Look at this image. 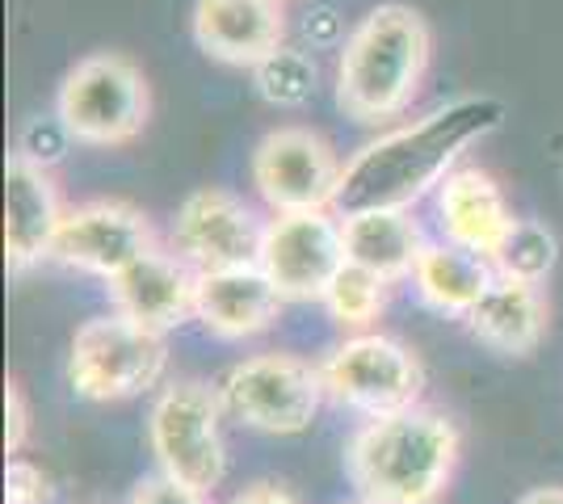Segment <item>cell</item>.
<instances>
[{
  "mask_svg": "<svg viewBox=\"0 0 563 504\" xmlns=\"http://www.w3.org/2000/svg\"><path fill=\"white\" fill-rule=\"evenodd\" d=\"M261 240H265V223L257 219V211L240 193L219 190V186L194 190L173 219V253L194 273L257 265Z\"/></svg>",
  "mask_w": 563,
  "mask_h": 504,
  "instance_id": "8fae6325",
  "label": "cell"
},
{
  "mask_svg": "<svg viewBox=\"0 0 563 504\" xmlns=\"http://www.w3.org/2000/svg\"><path fill=\"white\" fill-rule=\"evenodd\" d=\"M106 290L118 315L152 333L181 328L189 315H198V273L173 248H152L147 257L110 278Z\"/></svg>",
  "mask_w": 563,
  "mask_h": 504,
  "instance_id": "5bb4252c",
  "label": "cell"
},
{
  "mask_svg": "<svg viewBox=\"0 0 563 504\" xmlns=\"http://www.w3.org/2000/svg\"><path fill=\"white\" fill-rule=\"evenodd\" d=\"M433 30L412 4L387 0L350 30L336 59V105L357 126L399 119L424 85Z\"/></svg>",
  "mask_w": 563,
  "mask_h": 504,
  "instance_id": "3957f363",
  "label": "cell"
},
{
  "mask_svg": "<svg viewBox=\"0 0 563 504\" xmlns=\"http://www.w3.org/2000/svg\"><path fill=\"white\" fill-rule=\"evenodd\" d=\"M438 223H442L450 244L493 261L496 248L514 232L517 215L488 168L459 165L438 186Z\"/></svg>",
  "mask_w": 563,
  "mask_h": 504,
  "instance_id": "2e32d148",
  "label": "cell"
},
{
  "mask_svg": "<svg viewBox=\"0 0 563 504\" xmlns=\"http://www.w3.org/2000/svg\"><path fill=\"white\" fill-rule=\"evenodd\" d=\"M126 504H207V496L194 492V488H181V483L168 480V475H147V480L131 492Z\"/></svg>",
  "mask_w": 563,
  "mask_h": 504,
  "instance_id": "d4e9b609",
  "label": "cell"
},
{
  "mask_svg": "<svg viewBox=\"0 0 563 504\" xmlns=\"http://www.w3.org/2000/svg\"><path fill=\"white\" fill-rule=\"evenodd\" d=\"M320 379L332 404L357 412L366 421L396 416L421 404L424 366L421 358L387 333L345 336L329 358L320 361Z\"/></svg>",
  "mask_w": 563,
  "mask_h": 504,
  "instance_id": "52a82bcc",
  "label": "cell"
},
{
  "mask_svg": "<svg viewBox=\"0 0 563 504\" xmlns=\"http://www.w3.org/2000/svg\"><path fill=\"white\" fill-rule=\"evenodd\" d=\"M165 370V333H152L118 312L85 320L71 336L68 383L80 400H93V404L135 400L161 383Z\"/></svg>",
  "mask_w": 563,
  "mask_h": 504,
  "instance_id": "8992f818",
  "label": "cell"
},
{
  "mask_svg": "<svg viewBox=\"0 0 563 504\" xmlns=\"http://www.w3.org/2000/svg\"><path fill=\"white\" fill-rule=\"evenodd\" d=\"M219 400H223V412L244 429L295 437L311 429L329 391L320 379V366L295 354H257V358L235 361L223 374Z\"/></svg>",
  "mask_w": 563,
  "mask_h": 504,
  "instance_id": "ba28073f",
  "label": "cell"
},
{
  "mask_svg": "<svg viewBox=\"0 0 563 504\" xmlns=\"http://www.w3.org/2000/svg\"><path fill=\"white\" fill-rule=\"evenodd\" d=\"M551 324V307L547 294L534 282H517V278H500L479 299V307L467 315V328L475 333L479 345H488L500 358H530L547 336Z\"/></svg>",
  "mask_w": 563,
  "mask_h": 504,
  "instance_id": "ac0fdd59",
  "label": "cell"
},
{
  "mask_svg": "<svg viewBox=\"0 0 563 504\" xmlns=\"http://www.w3.org/2000/svg\"><path fill=\"white\" fill-rule=\"evenodd\" d=\"M232 504H299V496L290 488H282V483H253Z\"/></svg>",
  "mask_w": 563,
  "mask_h": 504,
  "instance_id": "4316f807",
  "label": "cell"
},
{
  "mask_svg": "<svg viewBox=\"0 0 563 504\" xmlns=\"http://www.w3.org/2000/svg\"><path fill=\"white\" fill-rule=\"evenodd\" d=\"M64 215L68 211H64L55 172L34 165L22 152H9L4 160V265L9 273H25L30 265L51 257Z\"/></svg>",
  "mask_w": 563,
  "mask_h": 504,
  "instance_id": "4fadbf2b",
  "label": "cell"
},
{
  "mask_svg": "<svg viewBox=\"0 0 563 504\" xmlns=\"http://www.w3.org/2000/svg\"><path fill=\"white\" fill-rule=\"evenodd\" d=\"M282 303L286 299L265 278L261 265L198 273V320L219 340H244V336L269 333L278 324Z\"/></svg>",
  "mask_w": 563,
  "mask_h": 504,
  "instance_id": "e0dca14e",
  "label": "cell"
},
{
  "mask_svg": "<svg viewBox=\"0 0 563 504\" xmlns=\"http://www.w3.org/2000/svg\"><path fill=\"white\" fill-rule=\"evenodd\" d=\"M341 236H345V261L371 269L387 282L412 278V269L424 253L421 223L408 211H357L341 215Z\"/></svg>",
  "mask_w": 563,
  "mask_h": 504,
  "instance_id": "d6986e66",
  "label": "cell"
},
{
  "mask_svg": "<svg viewBox=\"0 0 563 504\" xmlns=\"http://www.w3.org/2000/svg\"><path fill=\"white\" fill-rule=\"evenodd\" d=\"M517 504H563V488H530Z\"/></svg>",
  "mask_w": 563,
  "mask_h": 504,
  "instance_id": "83f0119b",
  "label": "cell"
},
{
  "mask_svg": "<svg viewBox=\"0 0 563 504\" xmlns=\"http://www.w3.org/2000/svg\"><path fill=\"white\" fill-rule=\"evenodd\" d=\"M555 257H560V244L551 236V227H542L539 219H517L514 232L496 248L493 265L500 278L542 287L551 278V269H555Z\"/></svg>",
  "mask_w": 563,
  "mask_h": 504,
  "instance_id": "7402d4cb",
  "label": "cell"
},
{
  "mask_svg": "<svg viewBox=\"0 0 563 504\" xmlns=\"http://www.w3.org/2000/svg\"><path fill=\"white\" fill-rule=\"evenodd\" d=\"M463 455L459 425L446 412L417 408L362 421L345 446V471L371 504H438Z\"/></svg>",
  "mask_w": 563,
  "mask_h": 504,
  "instance_id": "7a4b0ae2",
  "label": "cell"
},
{
  "mask_svg": "<svg viewBox=\"0 0 563 504\" xmlns=\"http://www.w3.org/2000/svg\"><path fill=\"white\" fill-rule=\"evenodd\" d=\"M25 433H30V404L22 395V383H4V450L18 455L25 446Z\"/></svg>",
  "mask_w": 563,
  "mask_h": 504,
  "instance_id": "484cf974",
  "label": "cell"
},
{
  "mask_svg": "<svg viewBox=\"0 0 563 504\" xmlns=\"http://www.w3.org/2000/svg\"><path fill=\"white\" fill-rule=\"evenodd\" d=\"M55 119L71 144L122 147L140 139L152 119V89L143 68L122 51H93L76 59L55 93Z\"/></svg>",
  "mask_w": 563,
  "mask_h": 504,
  "instance_id": "277c9868",
  "label": "cell"
},
{
  "mask_svg": "<svg viewBox=\"0 0 563 504\" xmlns=\"http://www.w3.org/2000/svg\"><path fill=\"white\" fill-rule=\"evenodd\" d=\"M345 504H371V501H362V496H353V501H345Z\"/></svg>",
  "mask_w": 563,
  "mask_h": 504,
  "instance_id": "f1b7e54d",
  "label": "cell"
},
{
  "mask_svg": "<svg viewBox=\"0 0 563 504\" xmlns=\"http://www.w3.org/2000/svg\"><path fill=\"white\" fill-rule=\"evenodd\" d=\"M274 4H282V0H274Z\"/></svg>",
  "mask_w": 563,
  "mask_h": 504,
  "instance_id": "f546056e",
  "label": "cell"
},
{
  "mask_svg": "<svg viewBox=\"0 0 563 504\" xmlns=\"http://www.w3.org/2000/svg\"><path fill=\"white\" fill-rule=\"evenodd\" d=\"M152 248H161V244L152 232V219L143 215L140 206H131L122 198H93V202L68 206L51 257L68 269L97 273L110 282L126 265L147 257Z\"/></svg>",
  "mask_w": 563,
  "mask_h": 504,
  "instance_id": "7c38bea8",
  "label": "cell"
},
{
  "mask_svg": "<svg viewBox=\"0 0 563 504\" xmlns=\"http://www.w3.org/2000/svg\"><path fill=\"white\" fill-rule=\"evenodd\" d=\"M253 80H257V93L278 105V110H299L307 105L316 89H320V68L307 51L282 47L278 55H269L261 68H253Z\"/></svg>",
  "mask_w": 563,
  "mask_h": 504,
  "instance_id": "603a6c76",
  "label": "cell"
},
{
  "mask_svg": "<svg viewBox=\"0 0 563 504\" xmlns=\"http://www.w3.org/2000/svg\"><path fill=\"white\" fill-rule=\"evenodd\" d=\"M387 294H391V282L378 278L362 265H350L336 273V282L324 294V307L329 315L345 328V333H375V320L387 312Z\"/></svg>",
  "mask_w": 563,
  "mask_h": 504,
  "instance_id": "44dd1931",
  "label": "cell"
},
{
  "mask_svg": "<svg viewBox=\"0 0 563 504\" xmlns=\"http://www.w3.org/2000/svg\"><path fill=\"white\" fill-rule=\"evenodd\" d=\"M496 282V265L479 253H467L459 244H424L421 261L412 269V287L421 294L424 307L454 320H467L479 299Z\"/></svg>",
  "mask_w": 563,
  "mask_h": 504,
  "instance_id": "ffe728a7",
  "label": "cell"
},
{
  "mask_svg": "<svg viewBox=\"0 0 563 504\" xmlns=\"http://www.w3.org/2000/svg\"><path fill=\"white\" fill-rule=\"evenodd\" d=\"M194 43L228 68H261L286 47V13L274 0H198Z\"/></svg>",
  "mask_w": 563,
  "mask_h": 504,
  "instance_id": "9a60e30c",
  "label": "cell"
},
{
  "mask_svg": "<svg viewBox=\"0 0 563 504\" xmlns=\"http://www.w3.org/2000/svg\"><path fill=\"white\" fill-rule=\"evenodd\" d=\"M4 504H51L47 471L25 458H13L4 471Z\"/></svg>",
  "mask_w": 563,
  "mask_h": 504,
  "instance_id": "cb8c5ba5",
  "label": "cell"
},
{
  "mask_svg": "<svg viewBox=\"0 0 563 504\" xmlns=\"http://www.w3.org/2000/svg\"><path fill=\"white\" fill-rule=\"evenodd\" d=\"M253 186L274 215L332 211L341 172L332 144L311 126H274L253 147Z\"/></svg>",
  "mask_w": 563,
  "mask_h": 504,
  "instance_id": "9c48e42d",
  "label": "cell"
},
{
  "mask_svg": "<svg viewBox=\"0 0 563 504\" xmlns=\"http://www.w3.org/2000/svg\"><path fill=\"white\" fill-rule=\"evenodd\" d=\"M261 269L286 303H324L336 273L345 269V236L336 211L274 215L261 240Z\"/></svg>",
  "mask_w": 563,
  "mask_h": 504,
  "instance_id": "30bf717a",
  "label": "cell"
},
{
  "mask_svg": "<svg viewBox=\"0 0 563 504\" xmlns=\"http://www.w3.org/2000/svg\"><path fill=\"white\" fill-rule=\"evenodd\" d=\"M147 441H152L161 475L211 496L228 475L219 387L202 383V379L168 383L147 412Z\"/></svg>",
  "mask_w": 563,
  "mask_h": 504,
  "instance_id": "5b68a950",
  "label": "cell"
},
{
  "mask_svg": "<svg viewBox=\"0 0 563 504\" xmlns=\"http://www.w3.org/2000/svg\"><path fill=\"white\" fill-rule=\"evenodd\" d=\"M505 119V105L496 97H459L442 110L412 119L366 144L353 160H345L341 190L332 211H408L429 190H438L454 172L463 147L479 135L496 131Z\"/></svg>",
  "mask_w": 563,
  "mask_h": 504,
  "instance_id": "6da1fadb",
  "label": "cell"
}]
</instances>
